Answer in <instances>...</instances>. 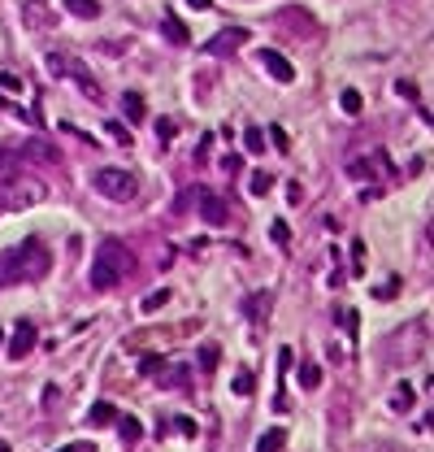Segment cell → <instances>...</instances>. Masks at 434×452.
Wrapping results in <instances>:
<instances>
[{"mask_svg": "<svg viewBox=\"0 0 434 452\" xmlns=\"http://www.w3.org/2000/svg\"><path fill=\"white\" fill-rule=\"evenodd\" d=\"M48 266H53V257H48L44 244H35V239H26V244L0 252V292L13 283H35L48 274Z\"/></svg>", "mask_w": 434, "mask_h": 452, "instance_id": "6da1fadb", "label": "cell"}, {"mask_svg": "<svg viewBox=\"0 0 434 452\" xmlns=\"http://www.w3.org/2000/svg\"><path fill=\"white\" fill-rule=\"evenodd\" d=\"M135 257L126 244H118V239H105L100 248H96V261H91V287L96 292H109V287H118L126 274H131Z\"/></svg>", "mask_w": 434, "mask_h": 452, "instance_id": "7a4b0ae2", "label": "cell"}, {"mask_svg": "<svg viewBox=\"0 0 434 452\" xmlns=\"http://www.w3.org/2000/svg\"><path fill=\"white\" fill-rule=\"evenodd\" d=\"M48 200V183L35 179V174H9L5 183H0V209L5 214H26V209H35Z\"/></svg>", "mask_w": 434, "mask_h": 452, "instance_id": "3957f363", "label": "cell"}, {"mask_svg": "<svg viewBox=\"0 0 434 452\" xmlns=\"http://www.w3.org/2000/svg\"><path fill=\"white\" fill-rule=\"evenodd\" d=\"M91 187L100 191L105 200H118V205L135 200V191H139L135 174H131V170H118V166H100V170L91 174Z\"/></svg>", "mask_w": 434, "mask_h": 452, "instance_id": "277c9868", "label": "cell"}, {"mask_svg": "<svg viewBox=\"0 0 434 452\" xmlns=\"http://www.w3.org/2000/svg\"><path fill=\"white\" fill-rule=\"evenodd\" d=\"M48 70L53 74H70V78H78V87H83V96H91V101H100V83L78 66L74 57H48Z\"/></svg>", "mask_w": 434, "mask_h": 452, "instance_id": "5b68a950", "label": "cell"}, {"mask_svg": "<svg viewBox=\"0 0 434 452\" xmlns=\"http://www.w3.org/2000/svg\"><path fill=\"white\" fill-rule=\"evenodd\" d=\"M347 174L352 179H382V174H391V161H387V153H365V157L347 161Z\"/></svg>", "mask_w": 434, "mask_h": 452, "instance_id": "8992f818", "label": "cell"}, {"mask_svg": "<svg viewBox=\"0 0 434 452\" xmlns=\"http://www.w3.org/2000/svg\"><path fill=\"white\" fill-rule=\"evenodd\" d=\"M196 209H200V218H204L208 226H226V218H230L226 200H221L217 191H208V187H200V196H196Z\"/></svg>", "mask_w": 434, "mask_h": 452, "instance_id": "52a82bcc", "label": "cell"}, {"mask_svg": "<svg viewBox=\"0 0 434 452\" xmlns=\"http://www.w3.org/2000/svg\"><path fill=\"white\" fill-rule=\"evenodd\" d=\"M244 44H248V31H244V26H226V31H217V35L204 44V53H217V57H221V53L244 48Z\"/></svg>", "mask_w": 434, "mask_h": 452, "instance_id": "ba28073f", "label": "cell"}, {"mask_svg": "<svg viewBox=\"0 0 434 452\" xmlns=\"http://www.w3.org/2000/svg\"><path fill=\"white\" fill-rule=\"evenodd\" d=\"M35 339H39V335H35V327H30V322H22V327H13V335H9V357H13V361H22L26 352L35 348Z\"/></svg>", "mask_w": 434, "mask_h": 452, "instance_id": "9c48e42d", "label": "cell"}, {"mask_svg": "<svg viewBox=\"0 0 434 452\" xmlns=\"http://www.w3.org/2000/svg\"><path fill=\"white\" fill-rule=\"evenodd\" d=\"M261 61H265L269 78H278V83H291V78H296V66H291L282 53H261Z\"/></svg>", "mask_w": 434, "mask_h": 452, "instance_id": "30bf717a", "label": "cell"}, {"mask_svg": "<svg viewBox=\"0 0 434 452\" xmlns=\"http://www.w3.org/2000/svg\"><path fill=\"white\" fill-rule=\"evenodd\" d=\"M413 405H417V392H413L408 383H399L395 392H391V409L395 413H413Z\"/></svg>", "mask_w": 434, "mask_h": 452, "instance_id": "8fae6325", "label": "cell"}, {"mask_svg": "<svg viewBox=\"0 0 434 452\" xmlns=\"http://www.w3.org/2000/svg\"><path fill=\"white\" fill-rule=\"evenodd\" d=\"M161 31H165L170 44H191V31H187L179 18H170V13H165V22H161Z\"/></svg>", "mask_w": 434, "mask_h": 452, "instance_id": "7c38bea8", "label": "cell"}, {"mask_svg": "<svg viewBox=\"0 0 434 452\" xmlns=\"http://www.w3.org/2000/svg\"><path fill=\"white\" fill-rule=\"evenodd\" d=\"M282 440H287V431L282 426H269L261 440H256V452H282Z\"/></svg>", "mask_w": 434, "mask_h": 452, "instance_id": "4fadbf2b", "label": "cell"}, {"mask_svg": "<svg viewBox=\"0 0 434 452\" xmlns=\"http://www.w3.org/2000/svg\"><path fill=\"white\" fill-rule=\"evenodd\" d=\"M87 422H91V426H109V422H118V409L109 405V400H100V405H91Z\"/></svg>", "mask_w": 434, "mask_h": 452, "instance_id": "5bb4252c", "label": "cell"}, {"mask_svg": "<svg viewBox=\"0 0 434 452\" xmlns=\"http://www.w3.org/2000/svg\"><path fill=\"white\" fill-rule=\"evenodd\" d=\"M165 304H170V287H156V292H148V296L139 300V309L143 313H156V309H165Z\"/></svg>", "mask_w": 434, "mask_h": 452, "instance_id": "9a60e30c", "label": "cell"}, {"mask_svg": "<svg viewBox=\"0 0 434 452\" xmlns=\"http://www.w3.org/2000/svg\"><path fill=\"white\" fill-rule=\"evenodd\" d=\"M269 187H274L269 170H252V179H248V191H252V196H269Z\"/></svg>", "mask_w": 434, "mask_h": 452, "instance_id": "2e32d148", "label": "cell"}, {"mask_svg": "<svg viewBox=\"0 0 434 452\" xmlns=\"http://www.w3.org/2000/svg\"><path fill=\"white\" fill-rule=\"evenodd\" d=\"M66 9L74 18H100V5H96V0H66Z\"/></svg>", "mask_w": 434, "mask_h": 452, "instance_id": "e0dca14e", "label": "cell"}, {"mask_svg": "<svg viewBox=\"0 0 434 452\" xmlns=\"http://www.w3.org/2000/svg\"><path fill=\"white\" fill-rule=\"evenodd\" d=\"M118 431H122V440H126V444H135L139 435H143V426H139V417H118Z\"/></svg>", "mask_w": 434, "mask_h": 452, "instance_id": "ac0fdd59", "label": "cell"}, {"mask_svg": "<svg viewBox=\"0 0 434 452\" xmlns=\"http://www.w3.org/2000/svg\"><path fill=\"white\" fill-rule=\"evenodd\" d=\"M339 105H343V113H352V118H356V113L365 109V101H361V92H356V87H347V92L339 96Z\"/></svg>", "mask_w": 434, "mask_h": 452, "instance_id": "d6986e66", "label": "cell"}, {"mask_svg": "<svg viewBox=\"0 0 434 452\" xmlns=\"http://www.w3.org/2000/svg\"><path fill=\"white\" fill-rule=\"evenodd\" d=\"M26 153H35V161H61L57 148H53V144H44V139H30V144H26Z\"/></svg>", "mask_w": 434, "mask_h": 452, "instance_id": "ffe728a7", "label": "cell"}, {"mask_svg": "<svg viewBox=\"0 0 434 452\" xmlns=\"http://www.w3.org/2000/svg\"><path fill=\"white\" fill-rule=\"evenodd\" d=\"M244 144H248V153H265V131H261V126H248Z\"/></svg>", "mask_w": 434, "mask_h": 452, "instance_id": "44dd1931", "label": "cell"}, {"mask_svg": "<svg viewBox=\"0 0 434 452\" xmlns=\"http://www.w3.org/2000/svg\"><path fill=\"white\" fill-rule=\"evenodd\" d=\"M235 396H252V387H256V379H252V370H239V374H235Z\"/></svg>", "mask_w": 434, "mask_h": 452, "instance_id": "7402d4cb", "label": "cell"}, {"mask_svg": "<svg viewBox=\"0 0 434 452\" xmlns=\"http://www.w3.org/2000/svg\"><path fill=\"white\" fill-rule=\"evenodd\" d=\"M300 383H304V387H309V392H313V387L321 383V370H317L313 361H304V365H300Z\"/></svg>", "mask_w": 434, "mask_h": 452, "instance_id": "603a6c76", "label": "cell"}, {"mask_svg": "<svg viewBox=\"0 0 434 452\" xmlns=\"http://www.w3.org/2000/svg\"><path fill=\"white\" fill-rule=\"evenodd\" d=\"M122 109L131 113V118H143V96H135V92H126V96H122Z\"/></svg>", "mask_w": 434, "mask_h": 452, "instance_id": "cb8c5ba5", "label": "cell"}, {"mask_svg": "<svg viewBox=\"0 0 434 452\" xmlns=\"http://www.w3.org/2000/svg\"><path fill=\"white\" fill-rule=\"evenodd\" d=\"M265 309H269V296H265V292H256V296L248 300V313H252V318H265Z\"/></svg>", "mask_w": 434, "mask_h": 452, "instance_id": "d4e9b609", "label": "cell"}, {"mask_svg": "<svg viewBox=\"0 0 434 452\" xmlns=\"http://www.w3.org/2000/svg\"><path fill=\"white\" fill-rule=\"evenodd\" d=\"M0 174H5V179H9V174H18V157H13L9 148H0Z\"/></svg>", "mask_w": 434, "mask_h": 452, "instance_id": "484cf974", "label": "cell"}, {"mask_svg": "<svg viewBox=\"0 0 434 452\" xmlns=\"http://www.w3.org/2000/svg\"><path fill=\"white\" fill-rule=\"evenodd\" d=\"M0 87H5V92H22V78L13 70H0Z\"/></svg>", "mask_w": 434, "mask_h": 452, "instance_id": "4316f807", "label": "cell"}, {"mask_svg": "<svg viewBox=\"0 0 434 452\" xmlns=\"http://www.w3.org/2000/svg\"><path fill=\"white\" fill-rule=\"evenodd\" d=\"M213 361H217V344H204L200 348V370H213Z\"/></svg>", "mask_w": 434, "mask_h": 452, "instance_id": "83f0119b", "label": "cell"}, {"mask_svg": "<svg viewBox=\"0 0 434 452\" xmlns=\"http://www.w3.org/2000/svg\"><path fill=\"white\" fill-rule=\"evenodd\" d=\"M352 257H356V261H352V274H365V244H361V239L352 244Z\"/></svg>", "mask_w": 434, "mask_h": 452, "instance_id": "f1b7e54d", "label": "cell"}, {"mask_svg": "<svg viewBox=\"0 0 434 452\" xmlns=\"http://www.w3.org/2000/svg\"><path fill=\"white\" fill-rule=\"evenodd\" d=\"M269 231H274V239H278V244H287V239H291V231H287V222H282V218H274V222H269Z\"/></svg>", "mask_w": 434, "mask_h": 452, "instance_id": "f546056e", "label": "cell"}, {"mask_svg": "<svg viewBox=\"0 0 434 452\" xmlns=\"http://www.w3.org/2000/svg\"><path fill=\"white\" fill-rule=\"evenodd\" d=\"M109 135H114L118 144H131V131H126V126H122V122H109Z\"/></svg>", "mask_w": 434, "mask_h": 452, "instance_id": "4dcf8cb0", "label": "cell"}, {"mask_svg": "<svg viewBox=\"0 0 434 452\" xmlns=\"http://www.w3.org/2000/svg\"><path fill=\"white\" fill-rule=\"evenodd\" d=\"M395 92L404 96V101H417V83H408V78H399V83H395Z\"/></svg>", "mask_w": 434, "mask_h": 452, "instance_id": "1f68e13d", "label": "cell"}, {"mask_svg": "<svg viewBox=\"0 0 434 452\" xmlns=\"http://www.w3.org/2000/svg\"><path fill=\"white\" fill-rule=\"evenodd\" d=\"M161 370H165V361H161V357H148V361H143V374H148V379H156Z\"/></svg>", "mask_w": 434, "mask_h": 452, "instance_id": "d6a6232c", "label": "cell"}, {"mask_svg": "<svg viewBox=\"0 0 434 452\" xmlns=\"http://www.w3.org/2000/svg\"><path fill=\"white\" fill-rule=\"evenodd\" d=\"M174 131H179V126H174L170 118H161V122H156V135H161V139H174Z\"/></svg>", "mask_w": 434, "mask_h": 452, "instance_id": "836d02e7", "label": "cell"}, {"mask_svg": "<svg viewBox=\"0 0 434 452\" xmlns=\"http://www.w3.org/2000/svg\"><path fill=\"white\" fill-rule=\"evenodd\" d=\"M57 452H96V444H87V440H78V444H66V448H57Z\"/></svg>", "mask_w": 434, "mask_h": 452, "instance_id": "e575fe53", "label": "cell"}, {"mask_svg": "<svg viewBox=\"0 0 434 452\" xmlns=\"http://www.w3.org/2000/svg\"><path fill=\"white\" fill-rule=\"evenodd\" d=\"M174 426H179L183 435H196V422H191V417H174Z\"/></svg>", "mask_w": 434, "mask_h": 452, "instance_id": "d590c367", "label": "cell"}, {"mask_svg": "<svg viewBox=\"0 0 434 452\" xmlns=\"http://www.w3.org/2000/svg\"><path fill=\"white\" fill-rule=\"evenodd\" d=\"M187 5H191V9H208V5H213V0H187Z\"/></svg>", "mask_w": 434, "mask_h": 452, "instance_id": "8d00e7d4", "label": "cell"}, {"mask_svg": "<svg viewBox=\"0 0 434 452\" xmlns=\"http://www.w3.org/2000/svg\"><path fill=\"white\" fill-rule=\"evenodd\" d=\"M0 109H9V101H5V96H0Z\"/></svg>", "mask_w": 434, "mask_h": 452, "instance_id": "74e56055", "label": "cell"}, {"mask_svg": "<svg viewBox=\"0 0 434 452\" xmlns=\"http://www.w3.org/2000/svg\"><path fill=\"white\" fill-rule=\"evenodd\" d=\"M0 452H9V444H5V440H0Z\"/></svg>", "mask_w": 434, "mask_h": 452, "instance_id": "f35d334b", "label": "cell"}, {"mask_svg": "<svg viewBox=\"0 0 434 452\" xmlns=\"http://www.w3.org/2000/svg\"><path fill=\"white\" fill-rule=\"evenodd\" d=\"M0 348H5V331H0Z\"/></svg>", "mask_w": 434, "mask_h": 452, "instance_id": "ab89813d", "label": "cell"}]
</instances>
